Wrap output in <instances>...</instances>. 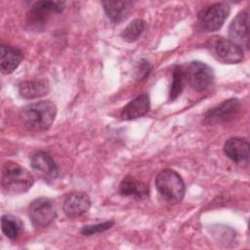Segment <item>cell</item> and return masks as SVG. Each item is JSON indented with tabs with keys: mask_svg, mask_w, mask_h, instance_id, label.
I'll return each mask as SVG.
<instances>
[{
	"mask_svg": "<svg viewBox=\"0 0 250 250\" xmlns=\"http://www.w3.org/2000/svg\"><path fill=\"white\" fill-rule=\"evenodd\" d=\"M57 114V106L51 101H40L21 108L20 119L22 125L31 132H43L53 124Z\"/></svg>",
	"mask_w": 250,
	"mask_h": 250,
	"instance_id": "cell-1",
	"label": "cell"
},
{
	"mask_svg": "<svg viewBox=\"0 0 250 250\" xmlns=\"http://www.w3.org/2000/svg\"><path fill=\"white\" fill-rule=\"evenodd\" d=\"M3 190L8 194L26 192L33 185V177L26 169L18 163L8 161L3 164L1 174Z\"/></svg>",
	"mask_w": 250,
	"mask_h": 250,
	"instance_id": "cell-2",
	"label": "cell"
},
{
	"mask_svg": "<svg viewBox=\"0 0 250 250\" xmlns=\"http://www.w3.org/2000/svg\"><path fill=\"white\" fill-rule=\"evenodd\" d=\"M159 194L170 202H179L185 195V183L181 176L170 169L161 171L155 179Z\"/></svg>",
	"mask_w": 250,
	"mask_h": 250,
	"instance_id": "cell-3",
	"label": "cell"
},
{
	"mask_svg": "<svg viewBox=\"0 0 250 250\" xmlns=\"http://www.w3.org/2000/svg\"><path fill=\"white\" fill-rule=\"evenodd\" d=\"M209 47L213 56L223 63H238L243 60L242 49L229 39L215 36Z\"/></svg>",
	"mask_w": 250,
	"mask_h": 250,
	"instance_id": "cell-4",
	"label": "cell"
},
{
	"mask_svg": "<svg viewBox=\"0 0 250 250\" xmlns=\"http://www.w3.org/2000/svg\"><path fill=\"white\" fill-rule=\"evenodd\" d=\"M186 81L196 91L207 89L214 81L213 69L202 62H191L185 68Z\"/></svg>",
	"mask_w": 250,
	"mask_h": 250,
	"instance_id": "cell-5",
	"label": "cell"
},
{
	"mask_svg": "<svg viewBox=\"0 0 250 250\" xmlns=\"http://www.w3.org/2000/svg\"><path fill=\"white\" fill-rule=\"evenodd\" d=\"M229 6L227 3H216L202 10L198 15L199 24L207 32L220 29L229 15Z\"/></svg>",
	"mask_w": 250,
	"mask_h": 250,
	"instance_id": "cell-6",
	"label": "cell"
},
{
	"mask_svg": "<svg viewBox=\"0 0 250 250\" xmlns=\"http://www.w3.org/2000/svg\"><path fill=\"white\" fill-rule=\"evenodd\" d=\"M56 216V208L49 198H37L29 205V219L36 229L48 227L55 220Z\"/></svg>",
	"mask_w": 250,
	"mask_h": 250,
	"instance_id": "cell-7",
	"label": "cell"
},
{
	"mask_svg": "<svg viewBox=\"0 0 250 250\" xmlns=\"http://www.w3.org/2000/svg\"><path fill=\"white\" fill-rule=\"evenodd\" d=\"M239 109V101L236 99H229L210 109L204 116V123L207 125H217L229 122L236 116Z\"/></svg>",
	"mask_w": 250,
	"mask_h": 250,
	"instance_id": "cell-8",
	"label": "cell"
},
{
	"mask_svg": "<svg viewBox=\"0 0 250 250\" xmlns=\"http://www.w3.org/2000/svg\"><path fill=\"white\" fill-rule=\"evenodd\" d=\"M229 40L239 46H249V16L246 11H241L232 20L229 27Z\"/></svg>",
	"mask_w": 250,
	"mask_h": 250,
	"instance_id": "cell-9",
	"label": "cell"
},
{
	"mask_svg": "<svg viewBox=\"0 0 250 250\" xmlns=\"http://www.w3.org/2000/svg\"><path fill=\"white\" fill-rule=\"evenodd\" d=\"M63 10V3L60 1H39L35 2L28 15V22L32 26L39 27L44 24L48 15L61 13Z\"/></svg>",
	"mask_w": 250,
	"mask_h": 250,
	"instance_id": "cell-10",
	"label": "cell"
},
{
	"mask_svg": "<svg viewBox=\"0 0 250 250\" xmlns=\"http://www.w3.org/2000/svg\"><path fill=\"white\" fill-rule=\"evenodd\" d=\"M225 154L237 165L247 166L249 163V143L244 138H230L224 146Z\"/></svg>",
	"mask_w": 250,
	"mask_h": 250,
	"instance_id": "cell-11",
	"label": "cell"
},
{
	"mask_svg": "<svg viewBox=\"0 0 250 250\" xmlns=\"http://www.w3.org/2000/svg\"><path fill=\"white\" fill-rule=\"evenodd\" d=\"M33 171L46 182L54 181L59 175V169L53 158L46 152H37L30 161Z\"/></svg>",
	"mask_w": 250,
	"mask_h": 250,
	"instance_id": "cell-12",
	"label": "cell"
},
{
	"mask_svg": "<svg viewBox=\"0 0 250 250\" xmlns=\"http://www.w3.org/2000/svg\"><path fill=\"white\" fill-rule=\"evenodd\" d=\"M91 207L89 196L81 191L69 193L63 201V211L69 218H77L85 214Z\"/></svg>",
	"mask_w": 250,
	"mask_h": 250,
	"instance_id": "cell-13",
	"label": "cell"
},
{
	"mask_svg": "<svg viewBox=\"0 0 250 250\" xmlns=\"http://www.w3.org/2000/svg\"><path fill=\"white\" fill-rule=\"evenodd\" d=\"M104 6V10L106 16L116 23L121 22L126 20L131 10L133 8L134 3L129 0L125 1H104L102 2Z\"/></svg>",
	"mask_w": 250,
	"mask_h": 250,
	"instance_id": "cell-14",
	"label": "cell"
},
{
	"mask_svg": "<svg viewBox=\"0 0 250 250\" xmlns=\"http://www.w3.org/2000/svg\"><path fill=\"white\" fill-rule=\"evenodd\" d=\"M149 109V98L143 94L129 102L122 109L121 117L124 120H132L145 115Z\"/></svg>",
	"mask_w": 250,
	"mask_h": 250,
	"instance_id": "cell-15",
	"label": "cell"
},
{
	"mask_svg": "<svg viewBox=\"0 0 250 250\" xmlns=\"http://www.w3.org/2000/svg\"><path fill=\"white\" fill-rule=\"evenodd\" d=\"M0 68L4 74L12 73L21 63L22 55L20 50L8 45L1 46Z\"/></svg>",
	"mask_w": 250,
	"mask_h": 250,
	"instance_id": "cell-16",
	"label": "cell"
},
{
	"mask_svg": "<svg viewBox=\"0 0 250 250\" xmlns=\"http://www.w3.org/2000/svg\"><path fill=\"white\" fill-rule=\"evenodd\" d=\"M49 90L50 86L46 80L23 81L19 86V93L21 97L28 100L45 96Z\"/></svg>",
	"mask_w": 250,
	"mask_h": 250,
	"instance_id": "cell-17",
	"label": "cell"
},
{
	"mask_svg": "<svg viewBox=\"0 0 250 250\" xmlns=\"http://www.w3.org/2000/svg\"><path fill=\"white\" fill-rule=\"evenodd\" d=\"M119 191L124 196H133L144 199L148 196L147 186L132 177H126L122 180L119 186Z\"/></svg>",
	"mask_w": 250,
	"mask_h": 250,
	"instance_id": "cell-18",
	"label": "cell"
},
{
	"mask_svg": "<svg viewBox=\"0 0 250 250\" xmlns=\"http://www.w3.org/2000/svg\"><path fill=\"white\" fill-rule=\"evenodd\" d=\"M1 229L3 233L10 239L17 238L22 231V222L12 215H3L1 218Z\"/></svg>",
	"mask_w": 250,
	"mask_h": 250,
	"instance_id": "cell-19",
	"label": "cell"
},
{
	"mask_svg": "<svg viewBox=\"0 0 250 250\" xmlns=\"http://www.w3.org/2000/svg\"><path fill=\"white\" fill-rule=\"evenodd\" d=\"M173 80L171 84V89H170V100H175L177 99L185 86L186 82V76H185V68L183 66H176L173 71Z\"/></svg>",
	"mask_w": 250,
	"mask_h": 250,
	"instance_id": "cell-20",
	"label": "cell"
},
{
	"mask_svg": "<svg viewBox=\"0 0 250 250\" xmlns=\"http://www.w3.org/2000/svg\"><path fill=\"white\" fill-rule=\"evenodd\" d=\"M146 27V22L141 20L137 19L131 21L122 31L121 36L122 38L127 42H133L136 41L143 33Z\"/></svg>",
	"mask_w": 250,
	"mask_h": 250,
	"instance_id": "cell-21",
	"label": "cell"
},
{
	"mask_svg": "<svg viewBox=\"0 0 250 250\" xmlns=\"http://www.w3.org/2000/svg\"><path fill=\"white\" fill-rule=\"evenodd\" d=\"M113 225H114L113 221H107V222H104V223H100V224H96V225L85 226L81 229V232L84 235H93V234L100 233V232L109 229Z\"/></svg>",
	"mask_w": 250,
	"mask_h": 250,
	"instance_id": "cell-22",
	"label": "cell"
}]
</instances>
